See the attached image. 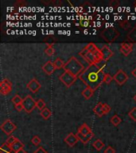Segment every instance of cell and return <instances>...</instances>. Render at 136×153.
Here are the masks:
<instances>
[{"label":"cell","mask_w":136,"mask_h":153,"mask_svg":"<svg viewBox=\"0 0 136 153\" xmlns=\"http://www.w3.org/2000/svg\"><path fill=\"white\" fill-rule=\"evenodd\" d=\"M105 74L97 64H92L83 71L79 78L88 88L96 91L104 83Z\"/></svg>","instance_id":"cell-1"},{"label":"cell","mask_w":136,"mask_h":153,"mask_svg":"<svg viewBox=\"0 0 136 153\" xmlns=\"http://www.w3.org/2000/svg\"><path fill=\"white\" fill-rule=\"evenodd\" d=\"M64 69L66 72H68L77 77L82 74V72L85 69L84 65L80 62L79 60L77 59V57H72L67 62L65 63Z\"/></svg>","instance_id":"cell-2"},{"label":"cell","mask_w":136,"mask_h":153,"mask_svg":"<svg viewBox=\"0 0 136 153\" xmlns=\"http://www.w3.org/2000/svg\"><path fill=\"white\" fill-rule=\"evenodd\" d=\"M100 37L107 42H113L120 35L119 32L114 27H108L100 32Z\"/></svg>","instance_id":"cell-3"},{"label":"cell","mask_w":136,"mask_h":153,"mask_svg":"<svg viewBox=\"0 0 136 153\" xmlns=\"http://www.w3.org/2000/svg\"><path fill=\"white\" fill-rule=\"evenodd\" d=\"M79 55L80 56H81L84 59L86 60V61L89 63V65H92V64H97V63L102 62L101 60L99 59V57H97V55H95V54H94L93 53H92L91 51L88 50L85 47L80 52Z\"/></svg>","instance_id":"cell-4"},{"label":"cell","mask_w":136,"mask_h":153,"mask_svg":"<svg viewBox=\"0 0 136 153\" xmlns=\"http://www.w3.org/2000/svg\"><path fill=\"white\" fill-rule=\"evenodd\" d=\"M22 104L23 105L24 110L26 111V113H30L34 108H37V101H35V100L30 95H27L23 99Z\"/></svg>","instance_id":"cell-5"},{"label":"cell","mask_w":136,"mask_h":153,"mask_svg":"<svg viewBox=\"0 0 136 153\" xmlns=\"http://www.w3.org/2000/svg\"><path fill=\"white\" fill-rule=\"evenodd\" d=\"M77 76H75L74 75H73V74H70V73H68V72H66V71H65V72L59 76L60 81L62 83H64V85H65L66 87H68V88L71 87L72 85H73L74 82L77 81Z\"/></svg>","instance_id":"cell-6"},{"label":"cell","mask_w":136,"mask_h":153,"mask_svg":"<svg viewBox=\"0 0 136 153\" xmlns=\"http://www.w3.org/2000/svg\"><path fill=\"white\" fill-rule=\"evenodd\" d=\"M1 127V130L3 131L4 133L6 134L7 136H11L14 131L16 130L17 126L11 120H6L1 125V127Z\"/></svg>","instance_id":"cell-7"},{"label":"cell","mask_w":136,"mask_h":153,"mask_svg":"<svg viewBox=\"0 0 136 153\" xmlns=\"http://www.w3.org/2000/svg\"><path fill=\"white\" fill-rule=\"evenodd\" d=\"M0 87H1L0 93L4 96H6L7 94L11 92L12 83L7 78H4L2 80V81L0 83Z\"/></svg>","instance_id":"cell-8"},{"label":"cell","mask_w":136,"mask_h":153,"mask_svg":"<svg viewBox=\"0 0 136 153\" xmlns=\"http://www.w3.org/2000/svg\"><path fill=\"white\" fill-rule=\"evenodd\" d=\"M113 79L118 85H123L128 80V76L123 69H119L117 71L116 74H115Z\"/></svg>","instance_id":"cell-9"},{"label":"cell","mask_w":136,"mask_h":153,"mask_svg":"<svg viewBox=\"0 0 136 153\" xmlns=\"http://www.w3.org/2000/svg\"><path fill=\"white\" fill-rule=\"evenodd\" d=\"M26 88L30 92H32L33 93H36L37 92L39 91L40 89L42 88V85L40 84V82L37 79L34 78L26 85Z\"/></svg>","instance_id":"cell-10"},{"label":"cell","mask_w":136,"mask_h":153,"mask_svg":"<svg viewBox=\"0 0 136 153\" xmlns=\"http://www.w3.org/2000/svg\"><path fill=\"white\" fill-rule=\"evenodd\" d=\"M100 50H101V54H102L103 62H107L113 56V52L108 45H104Z\"/></svg>","instance_id":"cell-11"},{"label":"cell","mask_w":136,"mask_h":153,"mask_svg":"<svg viewBox=\"0 0 136 153\" xmlns=\"http://www.w3.org/2000/svg\"><path fill=\"white\" fill-rule=\"evenodd\" d=\"M85 48L87 49L88 50L91 51L92 53H93L95 55H97V57H99V59L101 60V61H103L102 60V54H101V50H99L98 47H97V45H95L94 43L92 42H90L88 43V45L85 46Z\"/></svg>","instance_id":"cell-12"},{"label":"cell","mask_w":136,"mask_h":153,"mask_svg":"<svg viewBox=\"0 0 136 153\" xmlns=\"http://www.w3.org/2000/svg\"><path fill=\"white\" fill-rule=\"evenodd\" d=\"M56 69H57L55 67L54 63L52 62L51 61H49L47 62H45L42 66V70L48 75H52Z\"/></svg>","instance_id":"cell-13"},{"label":"cell","mask_w":136,"mask_h":153,"mask_svg":"<svg viewBox=\"0 0 136 153\" xmlns=\"http://www.w3.org/2000/svg\"><path fill=\"white\" fill-rule=\"evenodd\" d=\"M78 141H79V139H78L77 135L72 133V132H70V133L68 134V136L65 138V142L69 146V147H73L74 145L77 144V143Z\"/></svg>","instance_id":"cell-14"},{"label":"cell","mask_w":136,"mask_h":153,"mask_svg":"<svg viewBox=\"0 0 136 153\" xmlns=\"http://www.w3.org/2000/svg\"><path fill=\"white\" fill-rule=\"evenodd\" d=\"M93 112L96 113V115H97L99 117L106 115L104 112V103L99 102L93 108Z\"/></svg>","instance_id":"cell-15"},{"label":"cell","mask_w":136,"mask_h":153,"mask_svg":"<svg viewBox=\"0 0 136 153\" xmlns=\"http://www.w3.org/2000/svg\"><path fill=\"white\" fill-rule=\"evenodd\" d=\"M92 132V131L91 129V127H89L87 124H83V125L78 128V131H77V132H79V133H80L81 135H83V136H86L87 135L91 133Z\"/></svg>","instance_id":"cell-16"},{"label":"cell","mask_w":136,"mask_h":153,"mask_svg":"<svg viewBox=\"0 0 136 153\" xmlns=\"http://www.w3.org/2000/svg\"><path fill=\"white\" fill-rule=\"evenodd\" d=\"M11 147H12V150L14 151L15 153H18L20 151L23 150V148H24V144H23V142L19 140L18 139L16 140V141L14 142V144L11 145Z\"/></svg>","instance_id":"cell-17"},{"label":"cell","mask_w":136,"mask_h":153,"mask_svg":"<svg viewBox=\"0 0 136 153\" xmlns=\"http://www.w3.org/2000/svg\"><path fill=\"white\" fill-rule=\"evenodd\" d=\"M0 153H15L12 150L11 145L7 144L6 143H4L0 147Z\"/></svg>","instance_id":"cell-18"},{"label":"cell","mask_w":136,"mask_h":153,"mask_svg":"<svg viewBox=\"0 0 136 153\" xmlns=\"http://www.w3.org/2000/svg\"><path fill=\"white\" fill-rule=\"evenodd\" d=\"M127 38L128 41L131 42H136V28L134 27L128 34H127Z\"/></svg>","instance_id":"cell-19"},{"label":"cell","mask_w":136,"mask_h":153,"mask_svg":"<svg viewBox=\"0 0 136 153\" xmlns=\"http://www.w3.org/2000/svg\"><path fill=\"white\" fill-rule=\"evenodd\" d=\"M94 93V91L92 89L88 88V87H87V88L85 89V90L83 91L82 92V95L83 96L85 97V99H90L91 97L92 96V95H93Z\"/></svg>","instance_id":"cell-20"},{"label":"cell","mask_w":136,"mask_h":153,"mask_svg":"<svg viewBox=\"0 0 136 153\" xmlns=\"http://www.w3.org/2000/svg\"><path fill=\"white\" fill-rule=\"evenodd\" d=\"M92 145H93V147L96 148V150L100 151L102 150L103 148H104V143L101 140L98 139L96 141L93 142Z\"/></svg>","instance_id":"cell-21"},{"label":"cell","mask_w":136,"mask_h":153,"mask_svg":"<svg viewBox=\"0 0 136 153\" xmlns=\"http://www.w3.org/2000/svg\"><path fill=\"white\" fill-rule=\"evenodd\" d=\"M40 115L42 116L43 119L48 120L49 118V117L51 116L52 113H51V111L49 110V108H44L43 110L41 111V113H40Z\"/></svg>","instance_id":"cell-22"},{"label":"cell","mask_w":136,"mask_h":153,"mask_svg":"<svg viewBox=\"0 0 136 153\" xmlns=\"http://www.w3.org/2000/svg\"><path fill=\"white\" fill-rule=\"evenodd\" d=\"M118 24H119V25L121 28H123L125 30H128L130 27V23L128 20H121V21H119Z\"/></svg>","instance_id":"cell-23"},{"label":"cell","mask_w":136,"mask_h":153,"mask_svg":"<svg viewBox=\"0 0 136 153\" xmlns=\"http://www.w3.org/2000/svg\"><path fill=\"white\" fill-rule=\"evenodd\" d=\"M54 65H55V67L57 69H60L61 68H64V66H65V63L63 62L62 60L61 59L60 57H57V59L55 60V62H54Z\"/></svg>","instance_id":"cell-24"},{"label":"cell","mask_w":136,"mask_h":153,"mask_svg":"<svg viewBox=\"0 0 136 153\" xmlns=\"http://www.w3.org/2000/svg\"><path fill=\"white\" fill-rule=\"evenodd\" d=\"M121 121H122L121 118H119V116H117V115H115V116H113L111 118V123L114 126H118L121 123Z\"/></svg>","instance_id":"cell-25"},{"label":"cell","mask_w":136,"mask_h":153,"mask_svg":"<svg viewBox=\"0 0 136 153\" xmlns=\"http://www.w3.org/2000/svg\"><path fill=\"white\" fill-rule=\"evenodd\" d=\"M45 53L47 54L48 56H49V57L54 56V54H55V50H54V46L52 45H48V46L46 47V49L45 50Z\"/></svg>","instance_id":"cell-26"},{"label":"cell","mask_w":136,"mask_h":153,"mask_svg":"<svg viewBox=\"0 0 136 153\" xmlns=\"http://www.w3.org/2000/svg\"><path fill=\"white\" fill-rule=\"evenodd\" d=\"M23 99H22V97H21L19 95H18V94H16V95L12 98V102H13V104H14V105H18L22 104V103H23Z\"/></svg>","instance_id":"cell-27"},{"label":"cell","mask_w":136,"mask_h":153,"mask_svg":"<svg viewBox=\"0 0 136 153\" xmlns=\"http://www.w3.org/2000/svg\"><path fill=\"white\" fill-rule=\"evenodd\" d=\"M77 136L78 137L80 141L81 142L82 144H88V142H89L88 140V139L86 138V136H83V135H81V134L79 133V132H77Z\"/></svg>","instance_id":"cell-28"},{"label":"cell","mask_w":136,"mask_h":153,"mask_svg":"<svg viewBox=\"0 0 136 153\" xmlns=\"http://www.w3.org/2000/svg\"><path fill=\"white\" fill-rule=\"evenodd\" d=\"M37 108L41 111L45 108V103L42 99H39L37 101Z\"/></svg>","instance_id":"cell-29"},{"label":"cell","mask_w":136,"mask_h":153,"mask_svg":"<svg viewBox=\"0 0 136 153\" xmlns=\"http://www.w3.org/2000/svg\"><path fill=\"white\" fill-rule=\"evenodd\" d=\"M31 143L33 144L36 145V146H38V145L41 144V142H42V140H41V139H40V137H38L37 136H34L33 138L31 139Z\"/></svg>","instance_id":"cell-30"},{"label":"cell","mask_w":136,"mask_h":153,"mask_svg":"<svg viewBox=\"0 0 136 153\" xmlns=\"http://www.w3.org/2000/svg\"><path fill=\"white\" fill-rule=\"evenodd\" d=\"M44 42H45V43H47L48 45H54V43L56 42V40H55V38H54V37H51V36H50V37H47L45 39H44Z\"/></svg>","instance_id":"cell-31"},{"label":"cell","mask_w":136,"mask_h":153,"mask_svg":"<svg viewBox=\"0 0 136 153\" xmlns=\"http://www.w3.org/2000/svg\"><path fill=\"white\" fill-rule=\"evenodd\" d=\"M113 79V77L111 76L109 74H106L104 76V83H106V84H110L111 82V81Z\"/></svg>","instance_id":"cell-32"},{"label":"cell","mask_w":136,"mask_h":153,"mask_svg":"<svg viewBox=\"0 0 136 153\" xmlns=\"http://www.w3.org/2000/svg\"><path fill=\"white\" fill-rule=\"evenodd\" d=\"M128 115H129V116H130L131 119L133 120L134 121H136V108H132V109L129 112Z\"/></svg>","instance_id":"cell-33"},{"label":"cell","mask_w":136,"mask_h":153,"mask_svg":"<svg viewBox=\"0 0 136 153\" xmlns=\"http://www.w3.org/2000/svg\"><path fill=\"white\" fill-rule=\"evenodd\" d=\"M121 46L123 48L127 49L128 50L132 51V48H133V44L132 43H128V42H123L121 43Z\"/></svg>","instance_id":"cell-34"},{"label":"cell","mask_w":136,"mask_h":153,"mask_svg":"<svg viewBox=\"0 0 136 153\" xmlns=\"http://www.w3.org/2000/svg\"><path fill=\"white\" fill-rule=\"evenodd\" d=\"M16 140H17V138L16 137H14V136H9V138L7 140H6V144L9 145H11V146L13 144H14V142L16 141Z\"/></svg>","instance_id":"cell-35"},{"label":"cell","mask_w":136,"mask_h":153,"mask_svg":"<svg viewBox=\"0 0 136 153\" xmlns=\"http://www.w3.org/2000/svg\"><path fill=\"white\" fill-rule=\"evenodd\" d=\"M119 50H120V52L122 53L124 56H128L129 54L131 53V51L128 50H127V49L123 48V47H122V46H120V49H119Z\"/></svg>","instance_id":"cell-36"},{"label":"cell","mask_w":136,"mask_h":153,"mask_svg":"<svg viewBox=\"0 0 136 153\" xmlns=\"http://www.w3.org/2000/svg\"><path fill=\"white\" fill-rule=\"evenodd\" d=\"M120 5V2L118 0H111L110 2V6L113 7H117Z\"/></svg>","instance_id":"cell-37"},{"label":"cell","mask_w":136,"mask_h":153,"mask_svg":"<svg viewBox=\"0 0 136 153\" xmlns=\"http://www.w3.org/2000/svg\"><path fill=\"white\" fill-rule=\"evenodd\" d=\"M104 153H116V151H115V149H114L112 147L108 146V147L105 149Z\"/></svg>","instance_id":"cell-38"},{"label":"cell","mask_w":136,"mask_h":153,"mask_svg":"<svg viewBox=\"0 0 136 153\" xmlns=\"http://www.w3.org/2000/svg\"><path fill=\"white\" fill-rule=\"evenodd\" d=\"M34 153H48V152L45 150L42 147H38V148Z\"/></svg>","instance_id":"cell-39"},{"label":"cell","mask_w":136,"mask_h":153,"mask_svg":"<svg viewBox=\"0 0 136 153\" xmlns=\"http://www.w3.org/2000/svg\"><path fill=\"white\" fill-rule=\"evenodd\" d=\"M14 107H15V108H16V110L18 111V112H21L23 109H24V108H23V104H20V105H14Z\"/></svg>","instance_id":"cell-40"},{"label":"cell","mask_w":136,"mask_h":153,"mask_svg":"<svg viewBox=\"0 0 136 153\" xmlns=\"http://www.w3.org/2000/svg\"><path fill=\"white\" fill-rule=\"evenodd\" d=\"M131 74H132V76H135L136 78V68L134 69V70L131 71Z\"/></svg>","instance_id":"cell-41"},{"label":"cell","mask_w":136,"mask_h":153,"mask_svg":"<svg viewBox=\"0 0 136 153\" xmlns=\"http://www.w3.org/2000/svg\"><path fill=\"white\" fill-rule=\"evenodd\" d=\"M18 153H27V152H26V151H25V150H24V149H23V150L20 151L19 152H18Z\"/></svg>","instance_id":"cell-42"},{"label":"cell","mask_w":136,"mask_h":153,"mask_svg":"<svg viewBox=\"0 0 136 153\" xmlns=\"http://www.w3.org/2000/svg\"><path fill=\"white\" fill-rule=\"evenodd\" d=\"M134 100H135V101L136 102V95L135 96H134Z\"/></svg>","instance_id":"cell-43"},{"label":"cell","mask_w":136,"mask_h":153,"mask_svg":"<svg viewBox=\"0 0 136 153\" xmlns=\"http://www.w3.org/2000/svg\"><path fill=\"white\" fill-rule=\"evenodd\" d=\"M134 6H135V7H136V1L135 2V3H134Z\"/></svg>","instance_id":"cell-44"},{"label":"cell","mask_w":136,"mask_h":153,"mask_svg":"<svg viewBox=\"0 0 136 153\" xmlns=\"http://www.w3.org/2000/svg\"><path fill=\"white\" fill-rule=\"evenodd\" d=\"M135 28H136V23H135Z\"/></svg>","instance_id":"cell-45"}]
</instances>
